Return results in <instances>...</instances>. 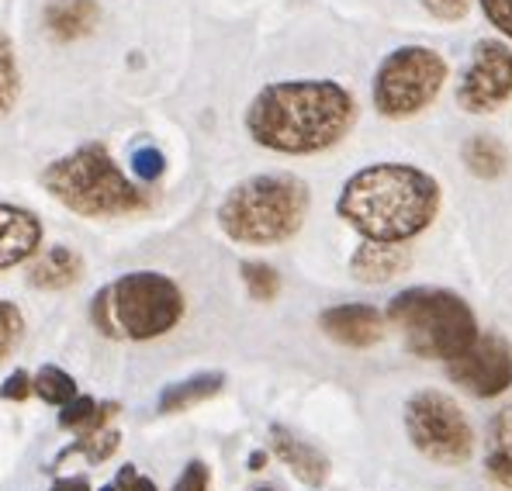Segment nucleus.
<instances>
[{"mask_svg":"<svg viewBox=\"0 0 512 491\" xmlns=\"http://www.w3.org/2000/svg\"><path fill=\"white\" fill-rule=\"evenodd\" d=\"M353 122H357V101L336 80L267 83L246 108L250 139L284 156L333 149Z\"/></svg>","mask_w":512,"mask_h":491,"instance_id":"1","label":"nucleus"},{"mask_svg":"<svg viewBox=\"0 0 512 491\" xmlns=\"http://www.w3.org/2000/svg\"><path fill=\"white\" fill-rule=\"evenodd\" d=\"M336 211L367 243H409L433 225L440 184L409 163H374L343 184Z\"/></svg>","mask_w":512,"mask_h":491,"instance_id":"2","label":"nucleus"},{"mask_svg":"<svg viewBox=\"0 0 512 491\" xmlns=\"http://www.w3.org/2000/svg\"><path fill=\"white\" fill-rule=\"evenodd\" d=\"M42 187L59 205L84 218H118L149 208L146 191L118 170L101 142H87L45 166Z\"/></svg>","mask_w":512,"mask_h":491,"instance_id":"3","label":"nucleus"},{"mask_svg":"<svg viewBox=\"0 0 512 491\" xmlns=\"http://www.w3.org/2000/svg\"><path fill=\"white\" fill-rule=\"evenodd\" d=\"M308 184L291 173H260L225 194L218 225L232 243L277 246L305 225Z\"/></svg>","mask_w":512,"mask_h":491,"instance_id":"4","label":"nucleus"},{"mask_svg":"<svg viewBox=\"0 0 512 491\" xmlns=\"http://www.w3.org/2000/svg\"><path fill=\"white\" fill-rule=\"evenodd\" d=\"M180 315H184V294L167 274H156V270H139L104 284L90 305L97 332L108 339H128V343L163 336L177 326Z\"/></svg>","mask_w":512,"mask_h":491,"instance_id":"5","label":"nucleus"},{"mask_svg":"<svg viewBox=\"0 0 512 491\" xmlns=\"http://www.w3.org/2000/svg\"><path fill=\"white\" fill-rule=\"evenodd\" d=\"M388 322L402 329L405 346L426 360H454L478 339L471 305L443 287H409L388 305Z\"/></svg>","mask_w":512,"mask_h":491,"instance_id":"6","label":"nucleus"},{"mask_svg":"<svg viewBox=\"0 0 512 491\" xmlns=\"http://www.w3.org/2000/svg\"><path fill=\"white\" fill-rule=\"evenodd\" d=\"M447 83V59L429 45H402L374 73V108L384 118H412L436 101Z\"/></svg>","mask_w":512,"mask_h":491,"instance_id":"7","label":"nucleus"},{"mask_svg":"<svg viewBox=\"0 0 512 491\" xmlns=\"http://www.w3.org/2000/svg\"><path fill=\"white\" fill-rule=\"evenodd\" d=\"M405 429H409L412 447L433 460V464L457 467L474 450L468 415L443 391H419V395H412L409 405H405Z\"/></svg>","mask_w":512,"mask_h":491,"instance_id":"8","label":"nucleus"},{"mask_svg":"<svg viewBox=\"0 0 512 491\" xmlns=\"http://www.w3.org/2000/svg\"><path fill=\"white\" fill-rule=\"evenodd\" d=\"M512 97V49L502 39L474 42L471 59L457 80V104L471 115H488Z\"/></svg>","mask_w":512,"mask_h":491,"instance_id":"9","label":"nucleus"},{"mask_svg":"<svg viewBox=\"0 0 512 491\" xmlns=\"http://www.w3.org/2000/svg\"><path fill=\"white\" fill-rule=\"evenodd\" d=\"M447 374L454 384L478 398H495L512 384V346L495 332H485L461 353L447 360Z\"/></svg>","mask_w":512,"mask_h":491,"instance_id":"10","label":"nucleus"},{"mask_svg":"<svg viewBox=\"0 0 512 491\" xmlns=\"http://www.w3.org/2000/svg\"><path fill=\"white\" fill-rule=\"evenodd\" d=\"M319 326L336 343L364 350L384 336V315L374 305H336L319 315Z\"/></svg>","mask_w":512,"mask_h":491,"instance_id":"11","label":"nucleus"},{"mask_svg":"<svg viewBox=\"0 0 512 491\" xmlns=\"http://www.w3.org/2000/svg\"><path fill=\"white\" fill-rule=\"evenodd\" d=\"M42 246V222L18 205H0V270L32 260Z\"/></svg>","mask_w":512,"mask_h":491,"instance_id":"12","label":"nucleus"},{"mask_svg":"<svg viewBox=\"0 0 512 491\" xmlns=\"http://www.w3.org/2000/svg\"><path fill=\"white\" fill-rule=\"evenodd\" d=\"M101 21V11H97V0H49L42 14L45 35L56 42H77L87 39L90 32Z\"/></svg>","mask_w":512,"mask_h":491,"instance_id":"13","label":"nucleus"},{"mask_svg":"<svg viewBox=\"0 0 512 491\" xmlns=\"http://www.w3.org/2000/svg\"><path fill=\"white\" fill-rule=\"evenodd\" d=\"M412 263V253L402 243H364L350 256V270L364 284H384L391 277L405 274Z\"/></svg>","mask_w":512,"mask_h":491,"instance_id":"14","label":"nucleus"},{"mask_svg":"<svg viewBox=\"0 0 512 491\" xmlns=\"http://www.w3.org/2000/svg\"><path fill=\"white\" fill-rule=\"evenodd\" d=\"M84 274V256L70 246H49L28 263V284L39 291H63L73 287Z\"/></svg>","mask_w":512,"mask_h":491,"instance_id":"15","label":"nucleus"},{"mask_svg":"<svg viewBox=\"0 0 512 491\" xmlns=\"http://www.w3.org/2000/svg\"><path fill=\"white\" fill-rule=\"evenodd\" d=\"M270 436H274V453L291 467V471H295V478H301L305 485H322V481H326L329 460L322 457L319 450L308 447L305 440L291 436L288 429H281V426L270 429Z\"/></svg>","mask_w":512,"mask_h":491,"instance_id":"16","label":"nucleus"},{"mask_svg":"<svg viewBox=\"0 0 512 491\" xmlns=\"http://www.w3.org/2000/svg\"><path fill=\"white\" fill-rule=\"evenodd\" d=\"M485 471L495 485L512 488V405L492 419V429H488Z\"/></svg>","mask_w":512,"mask_h":491,"instance_id":"17","label":"nucleus"},{"mask_svg":"<svg viewBox=\"0 0 512 491\" xmlns=\"http://www.w3.org/2000/svg\"><path fill=\"white\" fill-rule=\"evenodd\" d=\"M464 163H468V170L474 177L495 180L509 170V149L502 146L495 135H471V139L464 142Z\"/></svg>","mask_w":512,"mask_h":491,"instance_id":"18","label":"nucleus"},{"mask_svg":"<svg viewBox=\"0 0 512 491\" xmlns=\"http://www.w3.org/2000/svg\"><path fill=\"white\" fill-rule=\"evenodd\" d=\"M222 384H225L222 374H198L180 384H170L160 395V412H184L198 402H208V398H215L222 391Z\"/></svg>","mask_w":512,"mask_h":491,"instance_id":"19","label":"nucleus"},{"mask_svg":"<svg viewBox=\"0 0 512 491\" xmlns=\"http://www.w3.org/2000/svg\"><path fill=\"white\" fill-rule=\"evenodd\" d=\"M118 412L115 402H104L97 405L94 398H73V402L63 405V412H59V422H63V429H77V433H94V429H104V422L111 419V415Z\"/></svg>","mask_w":512,"mask_h":491,"instance_id":"20","label":"nucleus"},{"mask_svg":"<svg viewBox=\"0 0 512 491\" xmlns=\"http://www.w3.org/2000/svg\"><path fill=\"white\" fill-rule=\"evenodd\" d=\"M32 391L42 398V402L59 405V409H63L66 402L77 398V381L59 367H42L39 374L32 377Z\"/></svg>","mask_w":512,"mask_h":491,"instance_id":"21","label":"nucleus"},{"mask_svg":"<svg viewBox=\"0 0 512 491\" xmlns=\"http://www.w3.org/2000/svg\"><path fill=\"white\" fill-rule=\"evenodd\" d=\"M21 94V70H18V56H14V45L0 32V118L18 104Z\"/></svg>","mask_w":512,"mask_h":491,"instance_id":"22","label":"nucleus"},{"mask_svg":"<svg viewBox=\"0 0 512 491\" xmlns=\"http://www.w3.org/2000/svg\"><path fill=\"white\" fill-rule=\"evenodd\" d=\"M243 284L256 301H274L281 291V277L267 263H243Z\"/></svg>","mask_w":512,"mask_h":491,"instance_id":"23","label":"nucleus"},{"mask_svg":"<svg viewBox=\"0 0 512 491\" xmlns=\"http://www.w3.org/2000/svg\"><path fill=\"white\" fill-rule=\"evenodd\" d=\"M21 336H25V315L11 301H0V364L18 350Z\"/></svg>","mask_w":512,"mask_h":491,"instance_id":"24","label":"nucleus"},{"mask_svg":"<svg viewBox=\"0 0 512 491\" xmlns=\"http://www.w3.org/2000/svg\"><path fill=\"white\" fill-rule=\"evenodd\" d=\"M118 440L122 436L115 433V429H94V433H80V440H77V453H87L94 464H101V460H108L111 453L118 450Z\"/></svg>","mask_w":512,"mask_h":491,"instance_id":"25","label":"nucleus"},{"mask_svg":"<svg viewBox=\"0 0 512 491\" xmlns=\"http://www.w3.org/2000/svg\"><path fill=\"white\" fill-rule=\"evenodd\" d=\"M478 4H481V14L488 18V25L499 35L512 39V0H478Z\"/></svg>","mask_w":512,"mask_h":491,"instance_id":"26","label":"nucleus"},{"mask_svg":"<svg viewBox=\"0 0 512 491\" xmlns=\"http://www.w3.org/2000/svg\"><path fill=\"white\" fill-rule=\"evenodd\" d=\"M423 7L440 21H461L471 11V0H423Z\"/></svg>","mask_w":512,"mask_h":491,"instance_id":"27","label":"nucleus"},{"mask_svg":"<svg viewBox=\"0 0 512 491\" xmlns=\"http://www.w3.org/2000/svg\"><path fill=\"white\" fill-rule=\"evenodd\" d=\"M173 491H208V467L201 464V460L187 464L184 474L177 478V485H173Z\"/></svg>","mask_w":512,"mask_h":491,"instance_id":"28","label":"nucleus"},{"mask_svg":"<svg viewBox=\"0 0 512 491\" xmlns=\"http://www.w3.org/2000/svg\"><path fill=\"white\" fill-rule=\"evenodd\" d=\"M28 395H32V377H28L25 370H14V374L0 384V398H7V402H25Z\"/></svg>","mask_w":512,"mask_h":491,"instance_id":"29","label":"nucleus"},{"mask_svg":"<svg viewBox=\"0 0 512 491\" xmlns=\"http://www.w3.org/2000/svg\"><path fill=\"white\" fill-rule=\"evenodd\" d=\"M115 488L118 491H156L153 481L142 478V474H135V467H122V474H118Z\"/></svg>","mask_w":512,"mask_h":491,"instance_id":"30","label":"nucleus"},{"mask_svg":"<svg viewBox=\"0 0 512 491\" xmlns=\"http://www.w3.org/2000/svg\"><path fill=\"white\" fill-rule=\"evenodd\" d=\"M135 170L149 180L160 177V153H156V149H142V153H135Z\"/></svg>","mask_w":512,"mask_h":491,"instance_id":"31","label":"nucleus"},{"mask_svg":"<svg viewBox=\"0 0 512 491\" xmlns=\"http://www.w3.org/2000/svg\"><path fill=\"white\" fill-rule=\"evenodd\" d=\"M52 491H90L87 478H63L52 485Z\"/></svg>","mask_w":512,"mask_h":491,"instance_id":"32","label":"nucleus"},{"mask_svg":"<svg viewBox=\"0 0 512 491\" xmlns=\"http://www.w3.org/2000/svg\"><path fill=\"white\" fill-rule=\"evenodd\" d=\"M263 464H267V453H253V457H250V467H253V471H260Z\"/></svg>","mask_w":512,"mask_h":491,"instance_id":"33","label":"nucleus"},{"mask_svg":"<svg viewBox=\"0 0 512 491\" xmlns=\"http://www.w3.org/2000/svg\"><path fill=\"white\" fill-rule=\"evenodd\" d=\"M101 491H118V488H115V485H108V488H101Z\"/></svg>","mask_w":512,"mask_h":491,"instance_id":"34","label":"nucleus"},{"mask_svg":"<svg viewBox=\"0 0 512 491\" xmlns=\"http://www.w3.org/2000/svg\"><path fill=\"white\" fill-rule=\"evenodd\" d=\"M256 491H270V488H256Z\"/></svg>","mask_w":512,"mask_h":491,"instance_id":"35","label":"nucleus"}]
</instances>
